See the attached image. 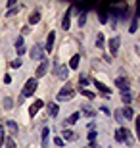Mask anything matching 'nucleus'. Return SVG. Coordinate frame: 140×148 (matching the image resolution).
<instances>
[{"mask_svg": "<svg viewBox=\"0 0 140 148\" xmlns=\"http://www.w3.org/2000/svg\"><path fill=\"white\" fill-rule=\"evenodd\" d=\"M115 140H117V143H127L129 146L135 144V138H132L130 131H129V129H125V127H119V129H117V133H115Z\"/></svg>", "mask_w": 140, "mask_h": 148, "instance_id": "nucleus-1", "label": "nucleus"}, {"mask_svg": "<svg viewBox=\"0 0 140 148\" xmlns=\"http://www.w3.org/2000/svg\"><path fill=\"white\" fill-rule=\"evenodd\" d=\"M109 12H111V16L115 17V19H125V17H127V4L111 6V8H109Z\"/></svg>", "mask_w": 140, "mask_h": 148, "instance_id": "nucleus-2", "label": "nucleus"}, {"mask_svg": "<svg viewBox=\"0 0 140 148\" xmlns=\"http://www.w3.org/2000/svg\"><path fill=\"white\" fill-rule=\"evenodd\" d=\"M73 96H75V90H73L69 85H65V87L58 92V96H56V98H58L59 102H65V100H71Z\"/></svg>", "mask_w": 140, "mask_h": 148, "instance_id": "nucleus-3", "label": "nucleus"}, {"mask_svg": "<svg viewBox=\"0 0 140 148\" xmlns=\"http://www.w3.org/2000/svg\"><path fill=\"white\" fill-rule=\"evenodd\" d=\"M37 79H29L27 83H25V87H23L21 94H23V98H29V96H33V92L37 90Z\"/></svg>", "mask_w": 140, "mask_h": 148, "instance_id": "nucleus-4", "label": "nucleus"}, {"mask_svg": "<svg viewBox=\"0 0 140 148\" xmlns=\"http://www.w3.org/2000/svg\"><path fill=\"white\" fill-rule=\"evenodd\" d=\"M31 58L33 60H44V46H38V44H35L31 48Z\"/></svg>", "mask_w": 140, "mask_h": 148, "instance_id": "nucleus-5", "label": "nucleus"}, {"mask_svg": "<svg viewBox=\"0 0 140 148\" xmlns=\"http://www.w3.org/2000/svg\"><path fill=\"white\" fill-rule=\"evenodd\" d=\"M115 85H117L123 92H129V79H127V77H117V79H115Z\"/></svg>", "mask_w": 140, "mask_h": 148, "instance_id": "nucleus-6", "label": "nucleus"}, {"mask_svg": "<svg viewBox=\"0 0 140 148\" xmlns=\"http://www.w3.org/2000/svg\"><path fill=\"white\" fill-rule=\"evenodd\" d=\"M73 8H75V6H71L69 10L64 14V19H61V27H64V31L69 29V19H71V12H73Z\"/></svg>", "mask_w": 140, "mask_h": 148, "instance_id": "nucleus-7", "label": "nucleus"}, {"mask_svg": "<svg viewBox=\"0 0 140 148\" xmlns=\"http://www.w3.org/2000/svg\"><path fill=\"white\" fill-rule=\"evenodd\" d=\"M46 71H48V62H46V60H42V62H40V66L37 67L35 75H37V77H44V75H46Z\"/></svg>", "mask_w": 140, "mask_h": 148, "instance_id": "nucleus-8", "label": "nucleus"}, {"mask_svg": "<svg viewBox=\"0 0 140 148\" xmlns=\"http://www.w3.org/2000/svg\"><path fill=\"white\" fill-rule=\"evenodd\" d=\"M40 108H42V100H35V104L29 108V115H31V117H35V115L38 114V110H40Z\"/></svg>", "mask_w": 140, "mask_h": 148, "instance_id": "nucleus-9", "label": "nucleus"}, {"mask_svg": "<svg viewBox=\"0 0 140 148\" xmlns=\"http://www.w3.org/2000/svg\"><path fill=\"white\" fill-rule=\"evenodd\" d=\"M119 37H113V38H109V52L111 54H117V50H119Z\"/></svg>", "mask_w": 140, "mask_h": 148, "instance_id": "nucleus-10", "label": "nucleus"}, {"mask_svg": "<svg viewBox=\"0 0 140 148\" xmlns=\"http://www.w3.org/2000/svg\"><path fill=\"white\" fill-rule=\"evenodd\" d=\"M54 40H56V33H54V31H50V33H48V38H46V46H44L48 52L54 48Z\"/></svg>", "mask_w": 140, "mask_h": 148, "instance_id": "nucleus-11", "label": "nucleus"}, {"mask_svg": "<svg viewBox=\"0 0 140 148\" xmlns=\"http://www.w3.org/2000/svg\"><path fill=\"white\" fill-rule=\"evenodd\" d=\"M94 87H96L98 90H100V92L104 94V96H108V94H109V87H106L104 83H100V81H94Z\"/></svg>", "mask_w": 140, "mask_h": 148, "instance_id": "nucleus-12", "label": "nucleus"}, {"mask_svg": "<svg viewBox=\"0 0 140 148\" xmlns=\"http://www.w3.org/2000/svg\"><path fill=\"white\" fill-rule=\"evenodd\" d=\"M79 117H81V114H79V112H75V114H71L69 117L64 121V123H65V125H73V123H77V121H79Z\"/></svg>", "mask_w": 140, "mask_h": 148, "instance_id": "nucleus-13", "label": "nucleus"}, {"mask_svg": "<svg viewBox=\"0 0 140 148\" xmlns=\"http://www.w3.org/2000/svg\"><path fill=\"white\" fill-rule=\"evenodd\" d=\"M16 50H17V54L21 56L23 52H25V44H23V37H17L16 40Z\"/></svg>", "mask_w": 140, "mask_h": 148, "instance_id": "nucleus-14", "label": "nucleus"}, {"mask_svg": "<svg viewBox=\"0 0 140 148\" xmlns=\"http://www.w3.org/2000/svg\"><path fill=\"white\" fill-rule=\"evenodd\" d=\"M6 125H8V129H10V133H12V137H17V123L16 121H6Z\"/></svg>", "mask_w": 140, "mask_h": 148, "instance_id": "nucleus-15", "label": "nucleus"}, {"mask_svg": "<svg viewBox=\"0 0 140 148\" xmlns=\"http://www.w3.org/2000/svg\"><path fill=\"white\" fill-rule=\"evenodd\" d=\"M121 115H125L127 119H132V117H135V112H132V108H130V106H125L123 112H121Z\"/></svg>", "mask_w": 140, "mask_h": 148, "instance_id": "nucleus-16", "label": "nucleus"}, {"mask_svg": "<svg viewBox=\"0 0 140 148\" xmlns=\"http://www.w3.org/2000/svg\"><path fill=\"white\" fill-rule=\"evenodd\" d=\"M48 137H50V131H48V127H44L42 129V148H48Z\"/></svg>", "mask_w": 140, "mask_h": 148, "instance_id": "nucleus-17", "label": "nucleus"}, {"mask_svg": "<svg viewBox=\"0 0 140 148\" xmlns=\"http://www.w3.org/2000/svg\"><path fill=\"white\" fill-rule=\"evenodd\" d=\"M79 62H81V56L75 54L73 58H71V62H69V67L71 69H77V67H79Z\"/></svg>", "mask_w": 140, "mask_h": 148, "instance_id": "nucleus-18", "label": "nucleus"}, {"mask_svg": "<svg viewBox=\"0 0 140 148\" xmlns=\"http://www.w3.org/2000/svg\"><path fill=\"white\" fill-rule=\"evenodd\" d=\"M56 75H58L59 79H67V67H65V66H59L58 71H56Z\"/></svg>", "mask_w": 140, "mask_h": 148, "instance_id": "nucleus-19", "label": "nucleus"}, {"mask_svg": "<svg viewBox=\"0 0 140 148\" xmlns=\"http://www.w3.org/2000/svg\"><path fill=\"white\" fill-rule=\"evenodd\" d=\"M136 29H138V17H136V16H132V21H130L129 33H136Z\"/></svg>", "mask_w": 140, "mask_h": 148, "instance_id": "nucleus-20", "label": "nucleus"}, {"mask_svg": "<svg viewBox=\"0 0 140 148\" xmlns=\"http://www.w3.org/2000/svg\"><path fill=\"white\" fill-rule=\"evenodd\" d=\"M58 112H59L58 104H48V114L52 115V117H56V115H58Z\"/></svg>", "mask_w": 140, "mask_h": 148, "instance_id": "nucleus-21", "label": "nucleus"}, {"mask_svg": "<svg viewBox=\"0 0 140 148\" xmlns=\"http://www.w3.org/2000/svg\"><path fill=\"white\" fill-rule=\"evenodd\" d=\"M121 100H123L125 106H129L130 100H132V94H130V92H123V94H121Z\"/></svg>", "mask_w": 140, "mask_h": 148, "instance_id": "nucleus-22", "label": "nucleus"}, {"mask_svg": "<svg viewBox=\"0 0 140 148\" xmlns=\"http://www.w3.org/2000/svg\"><path fill=\"white\" fill-rule=\"evenodd\" d=\"M81 115H86V117H92V115H94V110H92L90 106H83V112H81Z\"/></svg>", "mask_w": 140, "mask_h": 148, "instance_id": "nucleus-23", "label": "nucleus"}, {"mask_svg": "<svg viewBox=\"0 0 140 148\" xmlns=\"http://www.w3.org/2000/svg\"><path fill=\"white\" fill-rule=\"evenodd\" d=\"M38 21H40V14H38V12H35V14L29 17V23H31V25H35V23H38Z\"/></svg>", "mask_w": 140, "mask_h": 148, "instance_id": "nucleus-24", "label": "nucleus"}, {"mask_svg": "<svg viewBox=\"0 0 140 148\" xmlns=\"http://www.w3.org/2000/svg\"><path fill=\"white\" fill-rule=\"evenodd\" d=\"M64 138H67V140H75V133L71 131V129H65L64 131Z\"/></svg>", "mask_w": 140, "mask_h": 148, "instance_id": "nucleus-25", "label": "nucleus"}, {"mask_svg": "<svg viewBox=\"0 0 140 148\" xmlns=\"http://www.w3.org/2000/svg\"><path fill=\"white\" fill-rule=\"evenodd\" d=\"M104 42H106L104 35H102V33H98V37H96V46H98V48H104Z\"/></svg>", "mask_w": 140, "mask_h": 148, "instance_id": "nucleus-26", "label": "nucleus"}, {"mask_svg": "<svg viewBox=\"0 0 140 148\" xmlns=\"http://www.w3.org/2000/svg\"><path fill=\"white\" fill-rule=\"evenodd\" d=\"M12 106H14V100L6 96V98H4V108H6V110H12Z\"/></svg>", "mask_w": 140, "mask_h": 148, "instance_id": "nucleus-27", "label": "nucleus"}, {"mask_svg": "<svg viewBox=\"0 0 140 148\" xmlns=\"http://www.w3.org/2000/svg\"><path fill=\"white\" fill-rule=\"evenodd\" d=\"M85 23H86V14H85V12H83L81 16H79V25H81V27H83Z\"/></svg>", "mask_w": 140, "mask_h": 148, "instance_id": "nucleus-28", "label": "nucleus"}, {"mask_svg": "<svg viewBox=\"0 0 140 148\" xmlns=\"http://www.w3.org/2000/svg\"><path fill=\"white\" fill-rule=\"evenodd\" d=\"M83 94H85L86 98H94V96H96V92H90V90H86V88H83Z\"/></svg>", "mask_w": 140, "mask_h": 148, "instance_id": "nucleus-29", "label": "nucleus"}, {"mask_svg": "<svg viewBox=\"0 0 140 148\" xmlns=\"http://www.w3.org/2000/svg\"><path fill=\"white\" fill-rule=\"evenodd\" d=\"M6 148H16V143H14V138H8V140H6Z\"/></svg>", "mask_w": 140, "mask_h": 148, "instance_id": "nucleus-30", "label": "nucleus"}, {"mask_svg": "<svg viewBox=\"0 0 140 148\" xmlns=\"http://www.w3.org/2000/svg\"><path fill=\"white\" fill-rule=\"evenodd\" d=\"M19 66H21V60H19V58L12 62V67H19Z\"/></svg>", "mask_w": 140, "mask_h": 148, "instance_id": "nucleus-31", "label": "nucleus"}, {"mask_svg": "<svg viewBox=\"0 0 140 148\" xmlns=\"http://www.w3.org/2000/svg\"><path fill=\"white\" fill-rule=\"evenodd\" d=\"M79 83H81L83 87H86V85H88V79H86V77H81V79H79Z\"/></svg>", "mask_w": 140, "mask_h": 148, "instance_id": "nucleus-32", "label": "nucleus"}, {"mask_svg": "<svg viewBox=\"0 0 140 148\" xmlns=\"http://www.w3.org/2000/svg\"><path fill=\"white\" fill-rule=\"evenodd\" d=\"M115 117H117V123H123V115H121V112H117Z\"/></svg>", "mask_w": 140, "mask_h": 148, "instance_id": "nucleus-33", "label": "nucleus"}, {"mask_svg": "<svg viewBox=\"0 0 140 148\" xmlns=\"http://www.w3.org/2000/svg\"><path fill=\"white\" fill-rule=\"evenodd\" d=\"M2 143H4V129L0 127V146H2Z\"/></svg>", "mask_w": 140, "mask_h": 148, "instance_id": "nucleus-34", "label": "nucleus"}, {"mask_svg": "<svg viewBox=\"0 0 140 148\" xmlns=\"http://www.w3.org/2000/svg\"><path fill=\"white\" fill-rule=\"evenodd\" d=\"M17 10H19V8H10V12H8V16H14V14H16Z\"/></svg>", "mask_w": 140, "mask_h": 148, "instance_id": "nucleus-35", "label": "nucleus"}, {"mask_svg": "<svg viewBox=\"0 0 140 148\" xmlns=\"http://www.w3.org/2000/svg\"><path fill=\"white\" fill-rule=\"evenodd\" d=\"M54 143L58 144V146H64V140H61V138H54Z\"/></svg>", "mask_w": 140, "mask_h": 148, "instance_id": "nucleus-36", "label": "nucleus"}, {"mask_svg": "<svg viewBox=\"0 0 140 148\" xmlns=\"http://www.w3.org/2000/svg\"><path fill=\"white\" fill-rule=\"evenodd\" d=\"M4 83H6V85H10V83H12V77L6 75V77H4Z\"/></svg>", "mask_w": 140, "mask_h": 148, "instance_id": "nucleus-37", "label": "nucleus"}]
</instances>
